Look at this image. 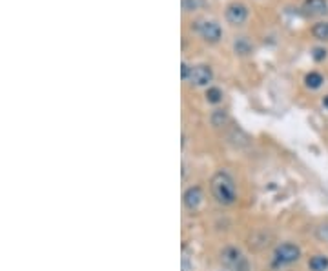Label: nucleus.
<instances>
[{
  "mask_svg": "<svg viewBox=\"0 0 328 271\" xmlns=\"http://www.w3.org/2000/svg\"><path fill=\"white\" fill-rule=\"evenodd\" d=\"M210 187H212L213 199L219 204H223V206H232L237 200L235 182H233V179L226 171H217L212 177Z\"/></svg>",
  "mask_w": 328,
  "mask_h": 271,
  "instance_id": "nucleus-1",
  "label": "nucleus"
},
{
  "mask_svg": "<svg viewBox=\"0 0 328 271\" xmlns=\"http://www.w3.org/2000/svg\"><path fill=\"white\" fill-rule=\"evenodd\" d=\"M301 259V249L299 246L292 242H284L279 244L274 251V262L276 266H288V264H294Z\"/></svg>",
  "mask_w": 328,
  "mask_h": 271,
  "instance_id": "nucleus-2",
  "label": "nucleus"
},
{
  "mask_svg": "<svg viewBox=\"0 0 328 271\" xmlns=\"http://www.w3.org/2000/svg\"><path fill=\"white\" fill-rule=\"evenodd\" d=\"M221 259L226 266L233 267L237 271H248V262L244 259L243 253L237 249V247H226L223 253H221Z\"/></svg>",
  "mask_w": 328,
  "mask_h": 271,
  "instance_id": "nucleus-3",
  "label": "nucleus"
},
{
  "mask_svg": "<svg viewBox=\"0 0 328 271\" xmlns=\"http://www.w3.org/2000/svg\"><path fill=\"white\" fill-rule=\"evenodd\" d=\"M197 31H199V35L203 36L206 42H212V44L219 42L221 36H223V29H221V26L217 24V22H212V20H204V22H199V26H197Z\"/></svg>",
  "mask_w": 328,
  "mask_h": 271,
  "instance_id": "nucleus-4",
  "label": "nucleus"
},
{
  "mask_svg": "<svg viewBox=\"0 0 328 271\" xmlns=\"http://www.w3.org/2000/svg\"><path fill=\"white\" fill-rule=\"evenodd\" d=\"M213 79V71L210 66L206 64H199V66H193L192 73H190V82L195 86H208Z\"/></svg>",
  "mask_w": 328,
  "mask_h": 271,
  "instance_id": "nucleus-5",
  "label": "nucleus"
},
{
  "mask_svg": "<svg viewBox=\"0 0 328 271\" xmlns=\"http://www.w3.org/2000/svg\"><path fill=\"white\" fill-rule=\"evenodd\" d=\"M248 18V8L241 2H232V4L226 8V20L233 26L244 24V20Z\"/></svg>",
  "mask_w": 328,
  "mask_h": 271,
  "instance_id": "nucleus-6",
  "label": "nucleus"
},
{
  "mask_svg": "<svg viewBox=\"0 0 328 271\" xmlns=\"http://www.w3.org/2000/svg\"><path fill=\"white\" fill-rule=\"evenodd\" d=\"M203 199H204L203 189H201L199 186H192V187H188V189L184 191L183 202H184V206L188 207L190 211H195L197 207L201 206V202H203Z\"/></svg>",
  "mask_w": 328,
  "mask_h": 271,
  "instance_id": "nucleus-7",
  "label": "nucleus"
},
{
  "mask_svg": "<svg viewBox=\"0 0 328 271\" xmlns=\"http://www.w3.org/2000/svg\"><path fill=\"white\" fill-rule=\"evenodd\" d=\"M303 9L308 15H324L328 11V2L326 0H304Z\"/></svg>",
  "mask_w": 328,
  "mask_h": 271,
  "instance_id": "nucleus-8",
  "label": "nucleus"
},
{
  "mask_svg": "<svg viewBox=\"0 0 328 271\" xmlns=\"http://www.w3.org/2000/svg\"><path fill=\"white\" fill-rule=\"evenodd\" d=\"M308 267L312 271H326L328 269V257L326 255H314L308 260Z\"/></svg>",
  "mask_w": 328,
  "mask_h": 271,
  "instance_id": "nucleus-9",
  "label": "nucleus"
},
{
  "mask_svg": "<svg viewBox=\"0 0 328 271\" xmlns=\"http://www.w3.org/2000/svg\"><path fill=\"white\" fill-rule=\"evenodd\" d=\"M312 35L321 42H328V22H317L312 28Z\"/></svg>",
  "mask_w": 328,
  "mask_h": 271,
  "instance_id": "nucleus-10",
  "label": "nucleus"
},
{
  "mask_svg": "<svg viewBox=\"0 0 328 271\" xmlns=\"http://www.w3.org/2000/svg\"><path fill=\"white\" fill-rule=\"evenodd\" d=\"M323 76L319 75V73H316V71H312V73H308V75L304 76V84H306V88H310V89H317V88H321L323 86Z\"/></svg>",
  "mask_w": 328,
  "mask_h": 271,
  "instance_id": "nucleus-11",
  "label": "nucleus"
},
{
  "mask_svg": "<svg viewBox=\"0 0 328 271\" xmlns=\"http://www.w3.org/2000/svg\"><path fill=\"white\" fill-rule=\"evenodd\" d=\"M206 100H208L210 104H219L221 100H223V91H221L219 88H208V91H206Z\"/></svg>",
  "mask_w": 328,
  "mask_h": 271,
  "instance_id": "nucleus-12",
  "label": "nucleus"
},
{
  "mask_svg": "<svg viewBox=\"0 0 328 271\" xmlns=\"http://www.w3.org/2000/svg\"><path fill=\"white\" fill-rule=\"evenodd\" d=\"M228 120V115H226V111H223V109H217V111H213L212 113V124L213 126H223L224 122Z\"/></svg>",
  "mask_w": 328,
  "mask_h": 271,
  "instance_id": "nucleus-13",
  "label": "nucleus"
},
{
  "mask_svg": "<svg viewBox=\"0 0 328 271\" xmlns=\"http://www.w3.org/2000/svg\"><path fill=\"white\" fill-rule=\"evenodd\" d=\"M235 53H239V55H248V53H252V46L244 38H239L235 42Z\"/></svg>",
  "mask_w": 328,
  "mask_h": 271,
  "instance_id": "nucleus-14",
  "label": "nucleus"
},
{
  "mask_svg": "<svg viewBox=\"0 0 328 271\" xmlns=\"http://www.w3.org/2000/svg\"><path fill=\"white\" fill-rule=\"evenodd\" d=\"M203 4H204V0H183L184 11H195V9H199Z\"/></svg>",
  "mask_w": 328,
  "mask_h": 271,
  "instance_id": "nucleus-15",
  "label": "nucleus"
},
{
  "mask_svg": "<svg viewBox=\"0 0 328 271\" xmlns=\"http://www.w3.org/2000/svg\"><path fill=\"white\" fill-rule=\"evenodd\" d=\"M317 239L323 240V242H328V224H323V226L317 227V231H316Z\"/></svg>",
  "mask_w": 328,
  "mask_h": 271,
  "instance_id": "nucleus-16",
  "label": "nucleus"
},
{
  "mask_svg": "<svg viewBox=\"0 0 328 271\" xmlns=\"http://www.w3.org/2000/svg\"><path fill=\"white\" fill-rule=\"evenodd\" d=\"M314 59L319 62V60H324L326 59V49H321V48H316L314 49Z\"/></svg>",
  "mask_w": 328,
  "mask_h": 271,
  "instance_id": "nucleus-17",
  "label": "nucleus"
},
{
  "mask_svg": "<svg viewBox=\"0 0 328 271\" xmlns=\"http://www.w3.org/2000/svg\"><path fill=\"white\" fill-rule=\"evenodd\" d=\"M190 73H192V68H190L188 64H183V66H180V75H183L184 80H188V79H190Z\"/></svg>",
  "mask_w": 328,
  "mask_h": 271,
  "instance_id": "nucleus-18",
  "label": "nucleus"
},
{
  "mask_svg": "<svg viewBox=\"0 0 328 271\" xmlns=\"http://www.w3.org/2000/svg\"><path fill=\"white\" fill-rule=\"evenodd\" d=\"M323 106H324V108H328V96H324V99H323Z\"/></svg>",
  "mask_w": 328,
  "mask_h": 271,
  "instance_id": "nucleus-19",
  "label": "nucleus"
}]
</instances>
